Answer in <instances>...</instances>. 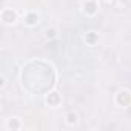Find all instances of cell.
<instances>
[{
    "mask_svg": "<svg viewBox=\"0 0 131 131\" xmlns=\"http://www.w3.org/2000/svg\"><path fill=\"white\" fill-rule=\"evenodd\" d=\"M2 20H3V23H6V25L16 23V20H17V14H16L13 9H5L3 14H2Z\"/></svg>",
    "mask_w": 131,
    "mask_h": 131,
    "instance_id": "6da1fadb",
    "label": "cell"
},
{
    "mask_svg": "<svg viewBox=\"0 0 131 131\" xmlns=\"http://www.w3.org/2000/svg\"><path fill=\"white\" fill-rule=\"evenodd\" d=\"M67 122H68L70 125H74V123L77 122V114H76V113H70V114L67 116Z\"/></svg>",
    "mask_w": 131,
    "mask_h": 131,
    "instance_id": "7a4b0ae2",
    "label": "cell"
},
{
    "mask_svg": "<svg viewBox=\"0 0 131 131\" xmlns=\"http://www.w3.org/2000/svg\"><path fill=\"white\" fill-rule=\"evenodd\" d=\"M83 6H88V9H83L88 14H94L96 13V3H83Z\"/></svg>",
    "mask_w": 131,
    "mask_h": 131,
    "instance_id": "3957f363",
    "label": "cell"
},
{
    "mask_svg": "<svg viewBox=\"0 0 131 131\" xmlns=\"http://www.w3.org/2000/svg\"><path fill=\"white\" fill-rule=\"evenodd\" d=\"M26 23L28 25H36L37 23V16L36 14H28L26 16Z\"/></svg>",
    "mask_w": 131,
    "mask_h": 131,
    "instance_id": "277c9868",
    "label": "cell"
},
{
    "mask_svg": "<svg viewBox=\"0 0 131 131\" xmlns=\"http://www.w3.org/2000/svg\"><path fill=\"white\" fill-rule=\"evenodd\" d=\"M96 39H97V36H96L94 32H90V34L85 37V40H86V42H90V43H94V40H96Z\"/></svg>",
    "mask_w": 131,
    "mask_h": 131,
    "instance_id": "5b68a950",
    "label": "cell"
},
{
    "mask_svg": "<svg viewBox=\"0 0 131 131\" xmlns=\"http://www.w3.org/2000/svg\"><path fill=\"white\" fill-rule=\"evenodd\" d=\"M54 36H56V29H46V37L48 39H51Z\"/></svg>",
    "mask_w": 131,
    "mask_h": 131,
    "instance_id": "8992f818",
    "label": "cell"
},
{
    "mask_svg": "<svg viewBox=\"0 0 131 131\" xmlns=\"http://www.w3.org/2000/svg\"><path fill=\"white\" fill-rule=\"evenodd\" d=\"M13 125H14V126H16V128H19V126H20V125H19V123H16V122H14V120H13V119H11V120H9V122H8V128H13Z\"/></svg>",
    "mask_w": 131,
    "mask_h": 131,
    "instance_id": "52a82bcc",
    "label": "cell"
}]
</instances>
